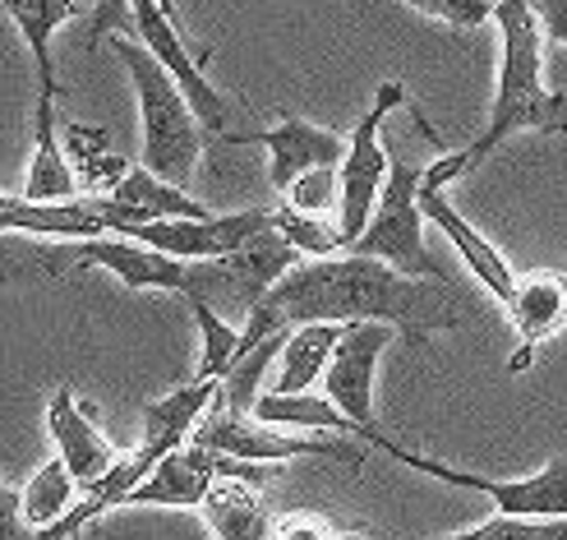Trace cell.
Instances as JSON below:
<instances>
[{"instance_id":"cell-1","label":"cell","mask_w":567,"mask_h":540,"mask_svg":"<svg viewBox=\"0 0 567 540\" xmlns=\"http://www.w3.org/2000/svg\"><path fill=\"white\" fill-rule=\"evenodd\" d=\"M392 324L411 347H424L434 333L462 324V305L452 282L411 277L370 254H328V259H300L277 287L249 309L245 319V356L268 343L272 333L296 324Z\"/></svg>"},{"instance_id":"cell-2","label":"cell","mask_w":567,"mask_h":540,"mask_svg":"<svg viewBox=\"0 0 567 540\" xmlns=\"http://www.w3.org/2000/svg\"><path fill=\"white\" fill-rule=\"evenodd\" d=\"M494 23L503 42V61H498L489 125L466 149L443 153L439 162L424 166V185L447 190L452 181L475 172L507 134H522V130L567 134V98L545 83V28H540V14H535V0H498Z\"/></svg>"},{"instance_id":"cell-3","label":"cell","mask_w":567,"mask_h":540,"mask_svg":"<svg viewBox=\"0 0 567 540\" xmlns=\"http://www.w3.org/2000/svg\"><path fill=\"white\" fill-rule=\"evenodd\" d=\"M111 51L125 65L134 98H138V130H144V166L172 185H189L194 166L204 157L208 125L181 93V83L138 38H111Z\"/></svg>"},{"instance_id":"cell-4","label":"cell","mask_w":567,"mask_h":540,"mask_svg":"<svg viewBox=\"0 0 567 540\" xmlns=\"http://www.w3.org/2000/svg\"><path fill=\"white\" fill-rule=\"evenodd\" d=\"M364 444H374L379 452H388L392 462H402L430 480H443L452 490H471V495H485L498 513L507 518H567V458H554L545 471L535 476H517V480H498V476H475V471H457L439 458H424V452H411L396 439H388L383 430H370Z\"/></svg>"},{"instance_id":"cell-5","label":"cell","mask_w":567,"mask_h":540,"mask_svg":"<svg viewBox=\"0 0 567 540\" xmlns=\"http://www.w3.org/2000/svg\"><path fill=\"white\" fill-rule=\"evenodd\" d=\"M420 176L424 166L396 162L388 166V181L379 194V208L370 226L351 241V254H370L392 268H402L411 277H430V282H452L447 268L424 249V208H420Z\"/></svg>"},{"instance_id":"cell-6","label":"cell","mask_w":567,"mask_h":540,"mask_svg":"<svg viewBox=\"0 0 567 540\" xmlns=\"http://www.w3.org/2000/svg\"><path fill=\"white\" fill-rule=\"evenodd\" d=\"M194 439L213 448V452H226V458H240V462H296V458H323V462H342V467H364V444H351V435L342 439H309V435H291L281 425H268L259 416H236L226 407H208L204 420H198Z\"/></svg>"},{"instance_id":"cell-7","label":"cell","mask_w":567,"mask_h":540,"mask_svg":"<svg viewBox=\"0 0 567 540\" xmlns=\"http://www.w3.org/2000/svg\"><path fill=\"white\" fill-rule=\"evenodd\" d=\"M402 102H406V83H402V79L379 83L370 111H364L360 125H355L351 139H347V157H342V166H337V176H342V208H337V226H342L347 249H351V241L364 232V226H370V217H374V208H379V194H383L388 166H392L379 130H383V121H388Z\"/></svg>"},{"instance_id":"cell-8","label":"cell","mask_w":567,"mask_h":540,"mask_svg":"<svg viewBox=\"0 0 567 540\" xmlns=\"http://www.w3.org/2000/svg\"><path fill=\"white\" fill-rule=\"evenodd\" d=\"M83 268H106L130 292H172L189 300L198 292V259H176L130 236H83L70 241V277Z\"/></svg>"},{"instance_id":"cell-9","label":"cell","mask_w":567,"mask_h":540,"mask_svg":"<svg viewBox=\"0 0 567 540\" xmlns=\"http://www.w3.org/2000/svg\"><path fill=\"white\" fill-rule=\"evenodd\" d=\"M396 328L379 324V319H360L347 324L342 343H337L328 369H323V393L342 407L355 425H360V439L379 430V416H374V375H379V360L392 347Z\"/></svg>"},{"instance_id":"cell-10","label":"cell","mask_w":567,"mask_h":540,"mask_svg":"<svg viewBox=\"0 0 567 540\" xmlns=\"http://www.w3.org/2000/svg\"><path fill=\"white\" fill-rule=\"evenodd\" d=\"M272 226V208H240V213H208V217H157L130 226V241L153 245L176 259H221V254L240 249L259 232Z\"/></svg>"},{"instance_id":"cell-11","label":"cell","mask_w":567,"mask_h":540,"mask_svg":"<svg viewBox=\"0 0 567 540\" xmlns=\"http://www.w3.org/2000/svg\"><path fill=\"white\" fill-rule=\"evenodd\" d=\"M134 23H138V42H144L157 61L166 65V74H172L181 83V93L189 98V106L198 111V121H204L213 134H226V116H231V102H226L204 65H208V55H194L189 42L181 38V23L166 14L157 0H134Z\"/></svg>"},{"instance_id":"cell-12","label":"cell","mask_w":567,"mask_h":540,"mask_svg":"<svg viewBox=\"0 0 567 540\" xmlns=\"http://www.w3.org/2000/svg\"><path fill=\"white\" fill-rule=\"evenodd\" d=\"M268 467L264 462H240L221 452V476L213 480L208 499L198 503L208 531L217 540H272V508L264 499Z\"/></svg>"},{"instance_id":"cell-13","label":"cell","mask_w":567,"mask_h":540,"mask_svg":"<svg viewBox=\"0 0 567 540\" xmlns=\"http://www.w3.org/2000/svg\"><path fill=\"white\" fill-rule=\"evenodd\" d=\"M226 144H264L268 149V181L277 194H287L315 166H342L347 139L323 125H309L300 116H281L272 130L259 134H221Z\"/></svg>"},{"instance_id":"cell-14","label":"cell","mask_w":567,"mask_h":540,"mask_svg":"<svg viewBox=\"0 0 567 540\" xmlns=\"http://www.w3.org/2000/svg\"><path fill=\"white\" fill-rule=\"evenodd\" d=\"M47 435H51V444H55V458H61V462L74 471V480H79L83 495H89L97 480L121 462L116 444L102 435V425H97L93 411L74 397V388H55V393H51V403H47Z\"/></svg>"},{"instance_id":"cell-15","label":"cell","mask_w":567,"mask_h":540,"mask_svg":"<svg viewBox=\"0 0 567 540\" xmlns=\"http://www.w3.org/2000/svg\"><path fill=\"white\" fill-rule=\"evenodd\" d=\"M503 309L517 328V351L507 360V369L522 375V369L535 360V351L567 333V277L549 273V268L545 273H517V292Z\"/></svg>"},{"instance_id":"cell-16","label":"cell","mask_w":567,"mask_h":540,"mask_svg":"<svg viewBox=\"0 0 567 540\" xmlns=\"http://www.w3.org/2000/svg\"><path fill=\"white\" fill-rule=\"evenodd\" d=\"M420 208H424V222H434L439 232L452 241V249L462 254V264L471 268V277L485 287L498 305H507L513 300V292H517V273H513V264L498 254V245H489V236H480L475 226L447 204V190H439V185H424V176H420Z\"/></svg>"},{"instance_id":"cell-17","label":"cell","mask_w":567,"mask_h":540,"mask_svg":"<svg viewBox=\"0 0 567 540\" xmlns=\"http://www.w3.org/2000/svg\"><path fill=\"white\" fill-rule=\"evenodd\" d=\"M221 476V452L189 439L172 458H162L148 480L130 495V503H153V508H198L208 499L213 480Z\"/></svg>"},{"instance_id":"cell-18","label":"cell","mask_w":567,"mask_h":540,"mask_svg":"<svg viewBox=\"0 0 567 540\" xmlns=\"http://www.w3.org/2000/svg\"><path fill=\"white\" fill-rule=\"evenodd\" d=\"M0 10L10 14V23L19 28V38L28 47V61L38 70V98L55 102L61 98V79H55L51 42L65 23L89 19V6H83V0H0Z\"/></svg>"},{"instance_id":"cell-19","label":"cell","mask_w":567,"mask_h":540,"mask_svg":"<svg viewBox=\"0 0 567 540\" xmlns=\"http://www.w3.org/2000/svg\"><path fill=\"white\" fill-rule=\"evenodd\" d=\"M23 194L38 198V204L83 194L74 166H70V153H65V139H61V116H55V102H47V98L33 102V162H28Z\"/></svg>"},{"instance_id":"cell-20","label":"cell","mask_w":567,"mask_h":540,"mask_svg":"<svg viewBox=\"0 0 567 540\" xmlns=\"http://www.w3.org/2000/svg\"><path fill=\"white\" fill-rule=\"evenodd\" d=\"M347 324H296L287 328V343L277 351V379H272V393H309L342 343Z\"/></svg>"},{"instance_id":"cell-21","label":"cell","mask_w":567,"mask_h":540,"mask_svg":"<svg viewBox=\"0 0 567 540\" xmlns=\"http://www.w3.org/2000/svg\"><path fill=\"white\" fill-rule=\"evenodd\" d=\"M249 416H259V420H268V425H281V430L355 435V439H360V425H355L342 407H337L328 393H272V388H264Z\"/></svg>"},{"instance_id":"cell-22","label":"cell","mask_w":567,"mask_h":540,"mask_svg":"<svg viewBox=\"0 0 567 540\" xmlns=\"http://www.w3.org/2000/svg\"><path fill=\"white\" fill-rule=\"evenodd\" d=\"M61 139H65V153H70V166H74V176H79V190L83 194H111L125 172H130V157L111 149V139L106 130L97 125H83V121H61Z\"/></svg>"},{"instance_id":"cell-23","label":"cell","mask_w":567,"mask_h":540,"mask_svg":"<svg viewBox=\"0 0 567 540\" xmlns=\"http://www.w3.org/2000/svg\"><path fill=\"white\" fill-rule=\"evenodd\" d=\"M106 198L125 204L130 217H134V226H138V222H157V217H208V213H213V208L198 204V198H194L185 185L162 181L157 172H148V166H130L125 181L111 190Z\"/></svg>"},{"instance_id":"cell-24","label":"cell","mask_w":567,"mask_h":540,"mask_svg":"<svg viewBox=\"0 0 567 540\" xmlns=\"http://www.w3.org/2000/svg\"><path fill=\"white\" fill-rule=\"evenodd\" d=\"M185 305L194 309V324H198V369H194V379H217L221 384L245 360V343H240L245 324H231L226 315H217L208 300H185Z\"/></svg>"},{"instance_id":"cell-25","label":"cell","mask_w":567,"mask_h":540,"mask_svg":"<svg viewBox=\"0 0 567 540\" xmlns=\"http://www.w3.org/2000/svg\"><path fill=\"white\" fill-rule=\"evenodd\" d=\"M19 495H23V518H28V527L47 531V527H55L61 518H70V508L79 503V480H74V471H70L61 458H47Z\"/></svg>"},{"instance_id":"cell-26","label":"cell","mask_w":567,"mask_h":540,"mask_svg":"<svg viewBox=\"0 0 567 540\" xmlns=\"http://www.w3.org/2000/svg\"><path fill=\"white\" fill-rule=\"evenodd\" d=\"M272 226L305 254V259H328V254L347 249L337 217H315V213H300L287 204V208H272Z\"/></svg>"},{"instance_id":"cell-27","label":"cell","mask_w":567,"mask_h":540,"mask_svg":"<svg viewBox=\"0 0 567 540\" xmlns=\"http://www.w3.org/2000/svg\"><path fill=\"white\" fill-rule=\"evenodd\" d=\"M434 540H567V518H507V513H494L489 522L452 531V536H434Z\"/></svg>"},{"instance_id":"cell-28","label":"cell","mask_w":567,"mask_h":540,"mask_svg":"<svg viewBox=\"0 0 567 540\" xmlns=\"http://www.w3.org/2000/svg\"><path fill=\"white\" fill-rule=\"evenodd\" d=\"M287 204L300 213H315V217H337V208H342V176H337V166H315V172H305L287 190Z\"/></svg>"},{"instance_id":"cell-29","label":"cell","mask_w":567,"mask_h":540,"mask_svg":"<svg viewBox=\"0 0 567 540\" xmlns=\"http://www.w3.org/2000/svg\"><path fill=\"white\" fill-rule=\"evenodd\" d=\"M111 38H138L134 0H93L89 6V38H83V47L97 51Z\"/></svg>"},{"instance_id":"cell-30","label":"cell","mask_w":567,"mask_h":540,"mask_svg":"<svg viewBox=\"0 0 567 540\" xmlns=\"http://www.w3.org/2000/svg\"><path fill=\"white\" fill-rule=\"evenodd\" d=\"M406 6L424 19H439L447 28H480L494 19L498 0H406Z\"/></svg>"},{"instance_id":"cell-31","label":"cell","mask_w":567,"mask_h":540,"mask_svg":"<svg viewBox=\"0 0 567 540\" xmlns=\"http://www.w3.org/2000/svg\"><path fill=\"white\" fill-rule=\"evenodd\" d=\"M332 522L309 513V508H296V513H281L272 522V540H332Z\"/></svg>"},{"instance_id":"cell-32","label":"cell","mask_w":567,"mask_h":540,"mask_svg":"<svg viewBox=\"0 0 567 540\" xmlns=\"http://www.w3.org/2000/svg\"><path fill=\"white\" fill-rule=\"evenodd\" d=\"M0 462H6V452H0ZM28 536H33V527L23 518V495L0 480V540H28Z\"/></svg>"},{"instance_id":"cell-33","label":"cell","mask_w":567,"mask_h":540,"mask_svg":"<svg viewBox=\"0 0 567 540\" xmlns=\"http://www.w3.org/2000/svg\"><path fill=\"white\" fill-rule=\"evenodd\" d=\"M535 14H540L545 38L567 47V0H535Z\"/></svg>"},{"instance_id":"cell-34","label":"cell","mask_w":567,"mask_h":540,"mask_svg":"<svg viewBox=\"0 0 567 540\" xmlns=\"http://www.w3.org/2000/svg\"><path fill=\"white\" fill-rule=\"evenodd\" d=\"M157 6H162V10H166V14H172V19H176V23H181V6H176V0H157Z\"/></svg>"},{"instance_id":"cell-35","label":"cell","mask_w":567,"mask_h":540,"mask_svg":"<svg viewBox=\"0 0 567 540\" xmlns=\"http://www.w3.org/2000/svg\"><path fill=\"white\" fill-rule=\"evenodd\" d=\"M332 540H370V536H360V531H337Z\"/></svg>"}]
</instances>
